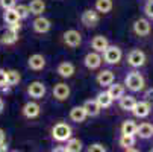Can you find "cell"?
Masks as SVG:
<instances>
[{
    "label": "cell",
    "mask_w": 153,
    "mask_h": 152,
    "mask_svg": "<svg viewBox=\"0 0 153 152\" xmlns=\"http://www.w3.org/2000/svg\"><path fill=\"white\" fill-rule=\"evenodd\" d=\"M8 85V78H6V70L5 69H0V88Z\"/></svg>",
    "instance_id": "d590c367"
},
{
    "label": "cell",
    "mask_w": 153,
    "mask_h": 152,
    "mask_svg": "<svg viewBox=\"0 0 153 152\" xmlns=\"http://www.w3.org/2000/svg\"><path fill=\"white\" fill-rule=\"evenodd\" d=\"M86 117H88V116H86V113H85V110H83L82 105H80V106H73L71 110H70V119H71L73 122H76V123L85 122Z\"/></svg>",
    "instance_id": "603a6c76"
},
{
    "label": "cell",
    "mask_w": 153,
    "mask_h": 152,
    "mask_svg": "<svg viewBox=\"0 0 153 152\" xmlns=\"http://www.w3.org/2000/svg\"><path fill=\"white\" fill-rule=\"evenodd\" d=\"M3 110H5V102H3V99L0 97V114L3 113Z\"/></svg>",
    "instance_id": "60d3db41"
},
{
    "label": "cell",
    "mask_w": 153,
    "mask_h": 152,
    "mask_svg": "<svg viewBox=\"0 0 153 152\" xmlns=\"http://www.w3.org/2000/svg\"><path fill=\"white\" fill-rule=\"evenodd\" d=\"M71 134H73L71 126L65 122H59L52 128V137L56 142H67L71 139Z\"/></svg>",
    "instance_id": "7a4b0ae2"
},
{
    "label": "cell",
    "mask_w": 153,
    "mask_h": 152,
    "mask_svg": "<svg viewBox=\"0 0 153 152\" xmlns=\"http://www.w3.org/2000/svg\"><path fill=\"white\" fill-rule=\"evenodd\" d=\"M8 28H9V29H12L14 32H20V31H21V21H20V23H14V25H9Z\"/></svg>",
    "instance_id": "74e56055"
},
{
    "label": "cell",
    "mask_w": 153,
    "mask_h": 152,
    "mask_svg": "<svg viewBox=\"0 0 153 152\" xmlns=\"http://www.w3.org/2000/svg\"><path fill=\"white\" fill-rule=\"evenodd\" d=\"M127 64L134 69H140L146 64V53L140 49H132L127 55Z\"/></svg>",
    "instance_id": "52a82bcc"
},
{
    "label": "cell",
    "mask_w": 153,
    "mask_h": 152,
    "mask_svg": "<svg viewBox=\"0 0 153 152\" xmlns=\"http://www.w3.org/2000/svg\"><path fill=\"white\" fill-rule=\"evenodd\" d=\"M124 84H118V82H112L111 85L108 87V94L111 96V99L112 100H118L123 94H124Z\"/></svg>",
    "instance_id": "ffe728a7"
},
{
    "label": "cell",
    "mask_w": 153,
    "mask_h": 152,
    "mask_svg": "<svg viewBox=\"0 0 153 152\" xmlns=\"http://www.w3.org/2000/svg\"><path fill=\"white\" fill-rule=\"evenodd\" d=\"M71 94V90H70V85H67L65 82H58L55 84L53 87V97L59 102L62 100H67Z\"/></svg>",
    "instance_id": "30bf717a"
},
{
    "label": "cell",
    "mask_w": 153,
    "mask_h": 152,
    "mask_svg": "<svg viewBox=\"0 0 153 152\" xmlns=\"http://www.w3.org/2000/svg\"><path fill=\"white\" fill-rule=\"evenodd\" d=\"M18 41V32H14L8 26L0 29V44L3 46H12Z\"/></svg>",
    "instance_id": "9c48e42d"
},
{
    "label": "cell",
    "mask_w": 153,
    "mask_h": 152,
    "mask_svg": "<svg viewBox=\"0 0 153 152\" xmlns=\"http://www.w3.org/2000/svg\"><path fill=\"white\" fill-rule=\"evenodd\" d=\"M5 139H6V134H5V131H3V129L0 128V143H2V142H5Z\"/></svg>",
    "instance_id": "ab89813d"
},
{
    "label": "cell",
    "mask_w": 153,
    "mask_h": 152,
    "mask_svg": "<svg viewBox=\"0 0 153 152\" xmlns=\"http://www.w3.org/2000/svg\"><path fill=\"white\" fill-rule=\"evenodd\" d=\"M21 113H23V116H25L26 119H36V117L41 114V106H39V103L29 100V102H26V103L23 105V108H21Z\"/></svg>",
    "instance_id": "5bb4252c"
},
{
    "label": "cell",
    "mask_w": 153,
    "mask_h": 152,
    "mask_svg": "<svg viewBox=\"0 0 153 152\" xmlns=\"http://www.w3.org/2000/svg\"><path fill=\"white\" fill-rule=\"evenodd\" d=\"M96 100H97V103L100 105V108H109L112 105V99H111V96L108 94V91H100L97 96H96Z\"/></svg>",
    "instance_id": "83f0119b"
},
{
    "label": "cell",
    "mask_w": 153,
    "mask_h": 152,
    "mask_svg": "<svg viewBox=\"0 0 153 152\" xmlns=\"http://www.w3.org/2000/svg\"><path fill=\"white\" fill-rule=\"evenodd\" d=\"M15 11L18 12L20 18L21 20H25L30 15V11H29V6L27 5H23V3H20V5H15Z\"/></svg>",
    "instance_id": "1f68e13d"
},
{
    "label": "cell",
    "mask_w": 153,
    "mask_h": 152,
    "mask_svg": "<svg viewBox=\"0 0 153 152\" xmlns=\"http://www.w3.org/2000/svg\"><path fill=\"white\" fill-rule=\"evenodd\" d=\"M62 41L65 46H68L71 49L79 47L82 44V34L76 29H68L62 34Z\"/></svg>",
    "instance_id": "277c9868"
},
{
    "label": "cell",
    "mask_w": 153,
    "mask_h": 152,
    "mask_svg": "<svg viewBox=\"0 0 153 152\" xmlns=\"http://www.w3.org/2000/svg\"><path fill=\"white\" fill-rule=\"evenodd\" d=\"M27 6H29L30 14L35 15V17L42 15V12L46 11V2H44V0H32Z\"/></svg>",
    "instance_id": "7402d4cb"
},
{
    "label": "cell",
    "mask_w": 153,
    "mask_h": 152,
    "mask_svg": "<svg viewBox=\"0 0 153 152\" xmlns=\"http://www.w3.org/2000/svg\"><path fill=\"white\" fill-rule=\"evenodd\" d=\"M0 152H9V151H8V143H6V140L0 143Z\"/></svg>",
    "instance_id": "f35d334b"
},
{
    "label": "cell",
    "mask_w": 153,
    "mask_h": 152,
    "mask_svg": "<svg viewBox=\"0 0 153 152\" xmlns=\"http://www.w3.org/2000/svg\"><path fill=\"white\" fill-rule=\"evenodd\" d=\"M11 152H18V151H11Z\"/></svg>",
    "instance_id": "ee69618b"
},
{
    "label": "cell",
    "mask_w": 153,
    "mask_h": 152,
    "mask_svg": "<svg viewBox=\"0 0 153 152\" xmlns=\"http://www.w3.org/2000/svg\"><path fill=\"white\" fill-rule=\"evenodd\" d=\"M32 28L36 34H47L50 29H52V21L47 18V17H36L33 21H32Z\"/></svg>",
    "instance_id": "7c38bea8"
},
{
    "label": "cell",
    "mask_w": 153,
    "mask_h": 152,
    "mask_svg": "<svg viewBox=\"0 0 153 152\" xmlns=\"http://www.w3.org/2000/svg\"><path fill=\"white\" fill-rule=\"evenodd\" d=\"M96 81H97V84H99L100 87H109V85L115 81V76H114V73H112L111 70H102V72L97 73Z\"/></svg>",
    "instance_id": "d6986e66"
},
{
    "label": "cell",
    "mask_w": 153,
    "mask_h": 152,
    "mask_svg": "<svg viewBox=\"0 0 153 152\" xmlns=\"http://www.w3.org/2000/svg\"><path fill=\"white\" fill-rule=\"evenodd\" d=\"M80 21L86 28H96L100 21V14L96 9H85L80 15Z\"/></svg>",
    "instance_id": "5b68a950"
},
{
    "label": "cell",
    "mask_w": 153,
    "mask_h": 152,
    "mask_svg": "<svg viewBox=\"0 0 153 152\" xmlns=\"http://www.w3.org/2000/svg\"><path fill=\"white\" fill-rule=\"evenodd\" d=\"M2 18H3V21H5L6 26L14 25V23H20V21H21V18H20L18 12L15 11V8H12V9H5Z\"/></svg>",
    "instance_id": "44dd1931"
},
{
    "label": "cell",
    "mask_w": 153,
    "mask_h": 152,
    "mask_svg": "<svg viewBox=\"0 0 153 152\" xmlns=\"http://www.w3.org/2000/svg\"><path fill=\"white\" fill-rule=\"evenodd\" d=\"M102 58H103V62H106L108 66H117V64L121 61V58H123V52H121V49L118 46L109 44L105 49Z\"/></svg>",
    "instance_id": "3957f363"
},
{
    "label": "cell",
    "mask_w": 153,
    "mask_h": 152,
    "mask_svg": "<svg viewBox=\"0 0 153 152\" xmlns=\"http://www.w3.org/2000/svg\"><path fill=\"white\" fill-rule=\"evenodd\" d=\"M137 133V123L134 120H124L121 125V134L123 136H135Z\"/></svg>",
    "instance_id": "f1b7e54d"
},
{
    "label": "cell",
    "mask_w": 153,
    "mask_h": 152,
    "mask_svg": "<svg viewBox=\"0 0 153 152\" xmlns=\"http://www.w3.org/2000/svg\"><path fill=\"white\" fill-rule=\"evenodd\" d=\"M138 137L141 139H150L153 136V125L144 122L141 125H137V133H135Z\"/></svg>",
    "instance_id": "cb8c5ba5"
},
{
    "label": "cell",
    "mask_w": 153,
    "mask_h": 152,
    "mask_svg": "<svg viewBox=\"0 0 153 152\" xmlns=\"http://www.w3.org/2000/svg\"><path fill=\"white\" fill-rule=\"evenodd\" d=\"M150 152H153V149H152V151H150Z\"/></svg>",
    "instance_id": "f6af8a7d"
},
{
    "label": "cell",
    "mask_w": 153,
    "mask_h": 152,
    "mask_svg": "<svg viewBox=\"0 0 153 152\" xmlns=\"http://www.w3.org/2000/svg\"><path fill=\"white\" fill-rule=\"evenodd\" d=\"M17 5V0H0V8L5 9H12Z\"/></svg>",
    "instance_id": "d6a6232c"
},
{
    "label": "cell",
    "mask_w": 153,
    "mask_h": 152,
    "mask_svg": "<svg viewBox=\"0 0 153 152\" xmlns=\"http://www.w3.org/2000/svg\"><path fill=\"white\" fill-rule=\"evenodd\" d=\"M146 100H147L150 105H153V88H149V90L146 91Z\"/></svg>",
    "instance_id": "8d00e7d4"
},
{
    "label": "cell",
    "mask_w": 153,
    "mask_h": 152,
    "mask_svg": "<svg viewBox=\"0 0 153 152\" xmlns=\"http://www.w3.org/2000/svg\"><path fill=\"white\" fill-rule=\"evenodd\" d=\"M120 146L127 149V148H134L135 146V136H123L120 137Z\"/></svg>",
    "instance_id": "4dcf8cb0"
},
{
    "label": "cell",
    "mask_w": 153,
    "mask_h": 152,
    "mask_svg": "<svg viewBox=\"0 0 153 152\" xmlns=\"http://www.w3.org/2000/svg\"><path fill=\"white\" fill-rule=\"evenodd\" d=\"M108 46H109V41H108V38H106L105 35H96V37L91 40V47H93V50L97 52V53H103Z\"/></svg>",
    "instance_id": "ac0fdd59"
},
{
    "label": "cell",
    "mask_w": 153,
    "mask_h": 152,
    "mask_svg": "<svg viewBox=\"0 0 153 152\" xmlns=\"http://www.w3.org/2000/svg\"><path fill=\"white\" fill-rule=\"evenodd\" d=\"M150 111H152V105H150L147 100H140V102H137L135 106H134V110H132L134 116L138 117V119L147 117V116L150 114Z\"/></svg>",
    "instance_id": "2e32d148"
},
{
    "label": "cell",
    "mask_w": 153,
    "mask_h": 152,
    "mask_svg": "<svg viewBox=\"0 0 153 152\" xmlns=\"http://www.w3.org/2000/svg\"><path fill=\"white\" fill-rule=\"evenodd\" d=\"M56 73L61 78H64V79H68V78H71L76 73V66H74L73 62H70V61H62V62L58 64Z\"/></svg>",
    "instance_id": "4fadbf2b"
},
{
    "label": "cell",
    "mask_w": 153,
    "mask_h": 152,
    "mask_svg": "<svg viewBox=\"0 0 153 152\" xmlns=\"http://www.w3.org/2000/svg\"><path fill=\"white\" fill-rule=\"evenodd\" d=\"M96 11L99 14H108V12H111L112 11V0H96Z\"/></svg>",
    "instance_id": "484cf974"
},
{
    "label": "cell",
    "mask_w": 153,
    "mask_h": 152,
    "mask_svg": "<svg viewBox=\"0 0 153 152\" xmlns=\"http://www.w3.org/2000/svg\"><path fill=\"white\" fill-rule=\"evenodd\" d=\"M134 32L138 37H147L152 32V25L147 18H138L134 21Z\"/></svg>",
    "instance_id": "9a60e30c"
},
{
    "label": "cell",
    "mask_w": 153,
    "mask_h": 152,
    "mask_svg": "<svg viewBox=\"0 0 153 152\" xmlns=\"http://www.w3.org/2000/svg\"><path fill=\"white\" fill-rule=\"evenodd\" d=\"M118 100H120V102H118V103H120V108H121V110H124V111H132L134 106H135V103H137L135 97L130 96V94H123Z\"/></svg>",
    "instance_id": "d4e9b609"
},
{
    "label": "cell",
    "mask_w": 153,
    "mask_h": 152,
    "mask_svg": "<svg viewBox=\"0 0 153 152\" xmlns=\"http://www.w3.org/2000/svg\"><path fill=\"white\" fill-rule=\"evenodd\" d=\"M27 94H29V97H32V99H42L46 96V91H47V88H46V84L44 82H41V81H33V82H30L29 85H27Z\"/></svg>",
    "instance_id": "8992f818"
},
{
    "label": "cell",
    "mask_w": 153,
    "mask_h": 152,
    "mask_svg": "<svg viewBox=\"0 0 153 152\" xmlns=\"http://www.w3.org/2000/svg\"><path fill=\"white\" fill-rule=\"evenodd\" d=\"M144 12H146V15L149 18L153 20V0H147V3L144 6Z\"/></svg>",
    "instance_id": "e575fe53"
},
{
    "label": "cell",
    "mask_w": 153,
    "mask_h": 152,
    "mask_svg": "<svg viewBox=\"0 0 153 152\" xmlns=\"http://www.w3.org/2000/svg\"><path fill=\"white\" fill-rule=\"evenodd\" d=\"M82 142L79 139H70L67 140V145H65V149H67V152H82Z\"/></svg>",
    "instance_id": "f546056e"
},
{
    "label": "cell",
    "mask_w": 153,
    "mask_h": 152,
    "mask_svg": "<svg viewBox=\"0 0 153 152\" xmlns=\"http://www.w3.org/2000/svg\"><path fill=\"white\" fill-rule=\"evenodd\" d=\"M102 62H103V58H102V55L100 53H97V52H88L85 55V58H83V66L88 69V70H97L100 66H102Z\"/></svg>",
    "instance_id": "ba28073f"
},
{
    "label": "cell",
    "mask_w": 153,
    "mask_h": 152,
    "mask_svg": "<svg viewBox=\"0 0 153 152\" xmlns=\"http://www.w3.org/2000/svg\"><path fill=\"white\" fill-rule=\"evenodd\" d=\"M46 64H47L46 56L41 55V53H33L27 59V67L30 70H33V72H41L42 69L46 67Z\"/></svg>",
    "instance_id": "8fae6325"
},
{
    "label": "cell",
    "mask_w": 153,
    "mask_h": 152,
    "mask_svg": "<svg viewBox=\"0 0 153 152\" xmlns=\"http://www.w3.org/2000/svg\"><path fill=\"white\" fill-rule=\"evenodd\" d=\"M82 106H83V110H85V113H86V116H88V117H96V116H99L100 111H102V108H100V105L97 103L96 99L85 100V103H83Z\"/></svg>",
    "instance_id": "e0dca14e"
},
{
    "label": "cell",
    "mask_w": 153,
    "mask_h": 152,
    "mask_svg": "<svg viewBox=\"0 0 153 152\" xmlns=\"http://www.w3.org/2000/svg\"><path fill=\"white\" fill-rule=\"evenodd\" d=\"M124 152H140V151L135 148H127V149H124Z\"/></svg>",
    "instance_id": "7bdbcfd3"
},
{
    "label": "cell",
    "mask_w": 153,
    "mask_h": 152,
    "mask_svg": "<svg viewBox=\"0 0 153 152\" xmlns=\"http://www.w3.org/2000/svg\"><path fill=\"white\" fill-rule=\"evenodd\" d=\"M6 78H8V85H9V87H17V85L21 82V75H20V72L15 70V69L6 70Z\"/></svg>",
    "instance_id": "4316f807"
},
{
    "label": "cell",
    "mask_w": 153,
    "mask_h": 152,
    "mask_svg": "<svg viewBox=\"0 0 153 152\" xmlns=\"http://www.w3.org/2000/svg\"><path fill=\"white\" fill-rule=\"evenodd\" d=\"M144 85H146V81L140 72H130L124 78V87H127V90L134 91V93L144 90Z\"/></svg>",
    "instance_id": "6da1fadb"
},
{
    "label": "cell",
    "mask_w": 153,
    "mask_h": 152,
    "mask_svg": "<svg viewBox=\"0 0 153 152\" xmlns=\"http://www.w3.org/2000/svg\"><path fill=\"white\" fill-rule=\"evenodd\" d=\"M52 152H67V149H65V148H61V146H59V148H55V149H53Z\"/></svg>",
    "instance_id": "b9f144b4"
},
{
    "label": "cell",
    "mask_w": 153,
    "mask_h": 152,
    "mask_svg": "<svg viewBox=\"0 0 153 152\" xmlns=\"http://www.w3.org/2000/svg\"><path fill=\"white\" fill-rule=\"evenodd\" d=\"M86 152H106V148L102 143H94V145L88 146V151Z\"/></svg>",
    "instance_id": "836d02e7"
}]
</instances>
